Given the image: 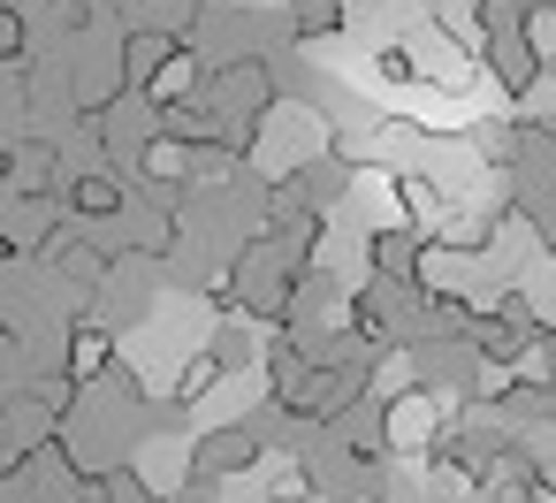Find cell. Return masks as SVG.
<instances>
[{
  "label": "cell",
  "instance_id": "cell-1",
  "mask_svg": "<svg viewBox=\"0 0 556 503\" xmlns=\"http://www.w3.org/2000/svg\"><path fill=\"white\" fill-rule=\"evenodd\" d=\"M427 252L434 237L419 222H389L366 237V282H427Z\"/></svg>",
  "mask_w": 556,
  "mask_h": 503
},
{
  "label": "cell",
  "instance_id": "cell-2",
  "mask_svg": "<svg viewBox=\"0 0 556 503\" xmlns=\"http://www.w3.org/2000/svg\"><path fill=\"white\" fill-rule=\"evenodd\" d=\"M450 435V412L427 389H396L389 397V450L396 457H434V442Z\"/></svg>",
  "mask_w": 556,
  "mask_h": 503
},
{
  "label": "cell",
  "instance_id": "cell-3",
  "mask_svg": "<svg viewBox=\"0 0 556 503\" xmlns=\"http://www.w3.org/2000/svg\"><path fill=\"white\" fill-rule=\"evenodd\" d=\"M267 457V442H260V427L252 419H229V427H199V442H191V473H252Z\"/></svg>",
  "mask_w": 556,
  "mask_h": 503
},
{
  "label": "cell",
  "instance_id": "cell-4",
  "mask_svg": "<svg viewBox=\"0 0 556 503\" xmlns=\"http://www.w3.org/2000/svg\"><path fill=\"white\" fill-rule=\"evenodd\" d=\"M184 62V39H168V32H123V77H130V92H161V77Z\"/></svg>",
  "mask_w": 556,
  "mask_h": 503
},
{
  "label": "cell",
  "instance_id": "cell-5",
  "mask_svg": "<svg viewBox=\"0 0 556 503\" xmlns=\"http://www.w3.org/2000/svg\"><path fill=\"white\" fill-rule=\"evenodd\" d=\"M290 32L298 39H336L343 32V0H290Z\"/></svg>",
  "mask_w": 556,
  "mask_h": 503
},
{
  "label": "cell",
  "instance_id": "cell-6",
  "mask_svg": "<svg viewBox=\"0 0 556 503\" xmlns=\"http://www.w3.org/2000/svg\"><path fill=\"white\" fill-rule=\"evenodd\" d=\"M510 214L541 237V252H556V191H518V199H510Z\"/></svg>",
  "mask_w": 556,
  "mask_h": 503
},
{
  "label": "cell",
  "instance_id": "cell-7",
  "mask_svg": "<svg viewBox=\"0 0 556 503\" xmlns=\"http://www.w3.org/2000/svg\"><path fill=\"white\" fill-rule=\"evenodd\" d=\"M92 503H168V495H153V488H146V480H138V473L123 465V473L92 480Z\"/></svg>",
  "mask_w": 556,
  "mask_h": 503
},
{
  "label": "cell",
  "instance_id": "cell-8",
  "mask_svg": "<svg viewBox=\"0 0 556 503\" xmlns=\"http://www.w3.org/2000/svg\"><path fill=\"white\" fill-rule=\"evenodd\" d=\"M374 70H381V85H412V77H419L412 47H381V62H374Z\"/></svg>",
  "mask_w": 556,
  "mask_h": 503
},
{
  "label": "cell",
  "instance_id": "cell-9",
  "mask_svg": "<svg viewBox=\"0 0 556 503\" xmlns=\"http://www.w3.org/2000/svg\"><path fill=\"white\" fill-rule=\"evenodd\" d=\"M206 351H214V359H222V366H244V359H252V336H244V328H237V320H229V328H222V336H214V343H206Z\"/></svg>",
  "mask_w": 556,
  "mask_h": 503
},
{
  "label": "cell",
  "instance_id": "cell-10",
  "mask_svg": "<svg viewBox=\"0 0 556 503\" xmlns=\"http://www.w3.org/2000/svg\"><path fill=\"white\" fill-rule=\"evenodd\" d=\"M526 374H541V381H548V389H556V328H548V336H541V351H533V359H526Z\"/></svg>",
  "mask_w": 556,
  "mask_h": 503
},
{
  "label": "cell",
  "instance_id": "cell-11",
  "mask_svg": "<svg viewBox=\"0 0 556 503\" xmlns=\"http://www.w3.org/2000/svg\"><path fill=\"white\" fill-rule=\"evenodd\" d=\"M214 488H222V480H214V473H191V480H184V495H176V503H214Z\"/></svg>",
  "mask_w": 556,
  "mask_h": 503
}]
</instances>
